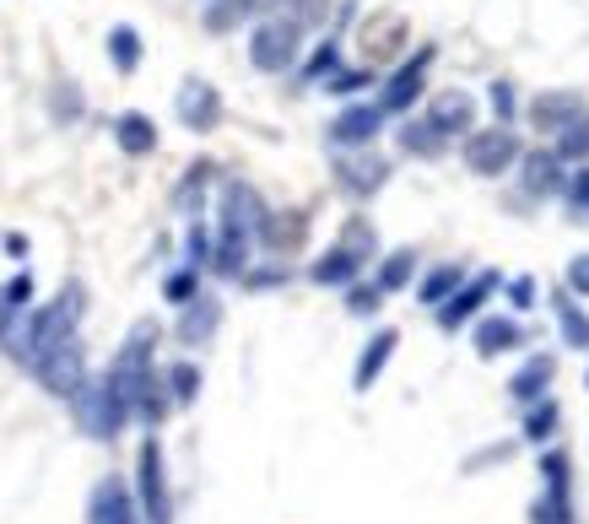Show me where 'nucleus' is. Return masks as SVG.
<instances>
[{"label":"nucleus","instance_id":"obj_1","mask_svg":"<svg viewBox=\"0 0 589 524\" xmlns=\"http://www.w3.org/2000/svg\"><path fill=\"white\" fill-rule=\"evenodd\" d=\"M81 314H87V292H81V281H66L44 309H33V314H27V325L11 335V357L33 368V363H38L44 352H55L60 341H76Z\"/></svg>","mask_w":589,"mask_h":524},{"label":"nucleus","instance_id":"obj_2","mask_svg":"<svg viewBox=\"0 0 589 524\" xmlns=\"http://www.w3.org/2000/svg\"><path fill=\"white\" fill-rule=\"evenodd\" d=\"M70 405H76V422H81V433H87V438H98V444H114V438L125 433V422H131V405H125V394L114 390L109 379H87L81 390L70 394Z\"/></svg>","mask_w":589,"mask_h":524},{"label":"nucleus","instance_id":"obj_3","mask_svg":"<svg viewBox=\"0 0 589 524\" xmlns=\"http://www.w3.org/2000/svg\"><path fill=\"white\" fill-rule=\"evenodd\" d=\"M298 44H303V27L292 16H260V27L249 38V66L265 76H281L298 66Z\"/></svg>","mask_w":589,"mask_h":524},{"label":"nucleus","instance_id":"obj_4","mask_svg":"<svg viewBox=\"0 0 589 524\" xmlns=\"http://www.w3.org/2000/svg\"><path fill=\"white\" fill-rule=\"evenodd\" d=\"M135 498H141V524H174V498H168V470H163V444L157 438L141 444Z\"/></svg>","mask_w":589,"mask_h":524},{"label":"nucleus","instance_id":"obj_5","mask_svg":"<svg viewBox=\"0 0 589 524\" xmlns=\"http://www.w3.org/2000/svg\"><path fill=\"white\" fill-rule=\"evenodd\" d=\"M249 255H255V233H249L238 216L216 211V233H211V260H205V270L238 281V276L249 270Z\"/></svg>","mask_w":589,"mask_h":524},{"label":"nucleus","instance_id":"obj_6","mask_svg":"<svg viewBox=\"0 0 589 524\" xmlns=\"http://www.w3.org/2000/svg\"><path fill=\"white\" fill-rule=\"evenodd\" d=\"M33 374H38V384L49 394L70 400V394L87 384V352H81V341H60L55 352H44V357L33 363Z\"/></svg>","mask_w":589,"mask_h":524},{"label":"nucleus","instance_id":"obj_7","mask_svg":"<svg viewBox=\"0 0 589 524\" xmlns=\"http://www.w3.org/2000/svg\"><path fill=\"white\" fill-rule=\"evenodd\" d=\"M514 157H520V135H509V125H498V131L470 135V141H465V168L481 174V179H498Z\"/></svg>","mask_w":589,"mask_h":524},{"label":"nucleus","instance_id":"obj_8","mask_svg":"<svg viewBox=\"0 0 589 524\" xmlns=\"http://www.w3.org/2000/svg\"><path fill=\"white\" fill-rule=\"evenodd\" d=\"M174 109H179V120H185L196 135H205V131H216V125H222V92H216L211 81H200V76H190V81L179 87Z\"/></svg>","mask_w":589,"mask_h":524},{"label":"nucleus","instance_id":"obj_9","mask_svg":"<svg viewBox=\"0 0 589 524\" xmlns=\"http://www.w3.org/2000/svg\"><path fill=\"white\" fill-rule=\"evenodd\" d=\"M379 125H385V109H379V103H352V109L335 114L330 146H341V152H363V146H374Z\"/></svg>","mask_w":589,"mask_h":524},{"label":"nucleus","instance_id":"obj_10","mask_svg":"<svg viewBox=\"0 0 589 524\" xmlns=\"http://www.w3.org/2000/svg\"><path fill=\"white\" fill-rule=\"evenodd\" d=\"M87 524H141L131 487H125L120 476H109V481L92 487V498H87Z\"/></svg>","mask_w":589,"mask_h":524},{"label":"nucleus","instance_id":"obj_11","mask_svg":"<svg viewBox=\"0 0 589 524\" xmlns=\"http://www.w3.org/2000/svg\"><path fill=\"white\" fill-rule=\"evenodd\" d=\"M427 66H433V49H416V55H411V60H405V66L385 81L379 109H385V114H405V109L422 98V76H427Z\"/></svg>","mask_w":589,"mask_h":524},{"label":"nucleus","instance_id":"obj_12","mask_svg":"<svg viewBox=\"0 0 589 524\" xmlns=\"http://www.w3.org/2000/svg\"><path fill=\"white\" fill-rule=\"evenodd\" d=\"M498 287V276H476V281H459L455 292L438 303V325L444 330H459V325H470L476 320V309L487 303V292Z\"/></svg>","mask_w":589,"mask_h":524},{"label":"nucleus","instance_id":"obj_13","mask_svg":"<svg viewBox=\"0 0 589 524\" xmlns=\"http://www.w3.org/2000/svg\"><path fill=\"white\" fill-rule=\"evenodd\" d=\"M385 174H390V168H385V157H374L368 146L335 163V179H341V190H346V196H374V190L385 185Z\"/></svg>","mask_w":589,"mask_h":524},{"label":"nucleus","instance_id":"obj_14","mask_svg":"<svg viewBox=\"0 0 589 524\" xmlns=\"http://www.w3.org/2000/svg\"><path fill=\"white\" fill-rule=\"evenodd\" d=\"M222 325V303L216 298H190L185 309H179V341L185 346H205L211 335Z\"/></svg>","mask_w":589,"mask_h":524},{"label":"nucleus","instance_id":"obj_15","mask_svg":"<svg viewBox=\"0 0 589 524\" xmlns=\"http://www.w3.org/2000/svg\"><path fill=\"white\" fill-rule=\"evenodd\" d=\"M427 120H433L444 135H470V125H476V103H470V92H438L433 109H427Z\"/></svg>","mask_w":589,"mask_h":524},{"label":"nucleus","instance_id":"obj_16","mask_svg":"<svg viewBox=\"0 0 589 524\" xmlns=\"http://www.w3.org/2000/svg\"><path fill=\"white\" fill-rule=\"evenodd\" d=\"M281 0H211L205 5V33H233L238 22H255Z\"/></svg>","mask_w":589,"mask_h":524},{"label":"nucleus","instance_id":"obj_17","mask_svg":"<svg viewBox=\"0 0 589 524\" xmlns=\"http://www.w3.org/2000/svg\"><path fill=\"white\" fill-rule=\"evenodd\" d=\"M579 114H585L579 92H546V98H535V103H530V120H535L541 131H568Z\"/></svg>","mask_w":589,"mask_h":524},{"label":"nucleus","instance_id":"obj_18","mask_svg":"<svg viewBox=\"0 0 589 524\" xmlns=\"http://www.w3.org/2000/svg\"><path fill=\"white\" fill-rule=\"evenodd\" d=\"M357 276H363V260H357V255H346L341 244L325 249L320 260L309 265V281H320V287H352Z\"/></svg>","mask_w":589,"mask_h":524},{"label":"nucleus","instance_id":"obj_19","mask_svg":"<svg viewBox=\"0 0 589 524\" xmlns=\"http://www.w3.org/2000/svg\"><path fill=\"white\" fill-rule=\"evenodd\" d=\"M394 346H400V335H394V330H379V335L363 346V357H357V374H352V384H357V390H374V379L385 374V363H390Z\"/></svg>","mask_w":589,"mask_h":524},{"label":"nucleus","instance_id":"obj_20","mask_svg":"<svg viewBox=\"0 0 589 524\" xmlns=\"http://www.w3.org/2000/svg\"><path fill=\"white\" fill-rule=\"evenodd\" d=\"M114 141H120V152H131V157H146V152H157V125H152V114H120L114 120Z\"/></svg>","mask_w":589,"mask_h":524},{"label":"nucleus","instance_id":"obj_21","mask_svg":"<svg viewBox=\"0 0 589 524\" xmlns=\"http://www.w3.org/2000/svg\"><path fill=\"white\" fill-rule=\"evenodd\" d=\"M552 374H557V363H552V357H530L520 374L509 379V394H514L520 405H535V400L546 394V384H552Z\"/></svg>","mask_w":589,"mask_h":524},{"label":"nucleus","instance_id":"obj_22","mask_svg":"<svg viewBox=\"0 0 589 524\" xmlns=\"http://www.w3.org/2000/svg\"><path fill=\"white\" fill-rule=\"evenodd\" d=\"M520 341H524L520 320H498V314H492V320H481V325H476V352H481V357H498V352H514Z\"/></svg>","mask_w":589,"mask_h":524},{"label":"nucleus","instance_id":"obj_23","mask_svg":"<svg viewBox=\"0 0 589 524\" xmlns=\"http://www.w3.org/2000/svg\"><path fill=\"white\" fill-rule=\"evenodd\" d=\"M524 190H530V196H557V190H563V168H557L552 152H546V157H541V152L524 157Z\"/></svg>","mask_w":589,"mask_h":524},{"label":"nucleus","instance_id":"obj_24","mask_svg":"<svg viewBox=\"0 0 589 524\" xmlns=\"http://www.w3.org/2000/svg\"><path fill=\"white\" fill-rule=\"evenodd\" d=\"M400 146L411 152V157H438L449 141H444V131L433 125V120H405V131H400Z\"/></svg>","mask_w":589,"mask_h":524},{"label":"nucleus","instance_id":"obj_25","mask_svg":"<svg viewBox=\"0 0 589 524\" xmlns=\"http://www.w3.org/2000/svg\"><path fill=\"white\" fill-rule=\"evenodd\" d=\"M109 60H114V70H125V76L141 66V33H135L131 22L109 27Z\"/></svg>","mask_w":589,"mask_h":524},{"label":"nucleus","instance_id":"obj_26","mask_svg":"<svg viewBox=\"0 0 589 524\" xmlns=\"http://www.w3.org/2000/svg\"><path fill=\"white\" fill-rule=\"evenodd\" d=\"M163 390H168L174 405H190V400L200 394V368L196 363H174V368H163Z\"/></svg>","mask_w":589,"mask_h":524},{"label":"nucleus","instance_id":"obj_27","mask_svg":"<svg viewBox=\"0 0 589 524\" xmlns=\"http://www.w3.org/2000/svg\"><path fill=\"white\" fill-rule=\"evenodd\" d=\"M411 270H416V255L411 249H394V255H385V265H379V292H400V287H411Z\"/></svg>","mask_w":589,"mask_h":524},{"label":"nucleus","instance_id":"obj_28","mask_svg":"<svg viewBox=\"0 0 589 524\" xmlns=\"http://www.w3.org/2000/svg\"><path fill=\"white\" fill-rule=\"evenodd\" d=\"M557 320H563V341L574 352H589V314L574 309V298H557Z\"/></svg>","mask_w":589,"mask_h":524},{"label":"nucleus","instance_id":"obj_29","mask_svg":"<svg viewBox=\"0 0 589 524\" xmlns=\"http://www.w3.org/2000/svg\"><path fill=\"white\" fill-rule=\"evenodd\" d=\"M163 298H168L174 309H185L190 298H200V270H196V265H179V270L163 281Z\"/></svg>","mask_w":589,"mask_h":524},{"label":"nucleus","instance_id":"obj_30","mask_svg":"<svg viewBox=\"0 0 589 524\" xmlns=\"http://www.w3.org/2000/svg\"><path fill=\"white\" fill-rule=\"evenodd\" d=\"M459 281H465V276H459V265H438V270L422 281V303H427V309H438V303L455 292Z\"/></svg>","mask_w":589,"mask_h":524},{"label":"nucleus","instance_id":"obj_31","mask_svg":"<svg viewBox=\"0 0 589 524\" xmlns=\"http://www.w3.org/2000/svg\"><path fill=\"white\" fill-rule=\"evenodd\" d=\"M341 249H346V255H357V260L368 265L374 255H379V238H374V227H368V222H346V233H341Z\"/></svg>","mask_w":589,"mask_h":524},{"label":"nucleus","instance_id":"obj_32","mask_svg":"<svg viewBox=\"0 0 589 524\" xmlns=\"http://www.w3.org/2000/svg\"><path fill=\"white\" fill-rule=\"evenodd\" d=\"M541 476H546V498H568V455L563 449L541 455Z\"/></svg>","mask_w":589,"mask_h":524},{"label":"nucleus","instance_id":"obj_33","mask_svg":"<svg viewBox=\"0 0 589 524\" xmlns=\"http://www.w3.org/2000/svg\"><path fill=\"white\" fill-rule=\"evenodd\" d=\"M557 433V400H541V405H530V416H524V438H552Z\"/></svg>","mask_w":589,"mask_h":524},{"label":"nucleus","instance_id":"obj_34","mask_svg":"<svg viewBox=\"0 0 589 524\" xmlns=\"http://www.w3.org/2000/svg\"><path fill=\"white\" fill-rule=\"evenodd\" d=\"M379 303H385V292H379V287H363V281H352V287H346V309H352V314H363V320H368V314H379Z\"/></svg>","mask_w":589,"mask_h":524},{"label":"nucleus","instance_id":"obj_35","mask_svg":"<svg viewBox=\"0 0 589 524\" xmlns=\"http://www.w3.org/2000/svg\"><path fill=\"white\" fill-rule=\"evenodd\" d=\"M557 152H563V157H574V163L589 157V114H579V120L563 131V146H557Z\"/></svg>","mask_w":589,"mask_h":524},{"label":"nucleus","instance_id":"obj_36","mask_svg":"<svg viewBox=\"0 0 589 524\" xmlns=\"http://www.w3.org/2000/svg\"><path fill=\"white\" fill-rule=\"evenodd\" d=\"M211 174H216L211 163H196V168L185 174V185H179V205H196V200L205 196V185H211Z\"/></svg>","mask_w":589,"mask_h":524},{"label":"nucleus","instance_id":"obj_37","mask_svg":"<svg viewBox=\"0 0 589 524\" xmlns=\"http://www.w3.org/2000/svg\"><path fill=\"white\" fill-rule=\"evenodd\" d=\"M335 66H341V49H335V44H320L314 60L303 66V81H325V76H335Z\"/></svg>","mask_w":589,"mask_h":524},{"label":"nucleus","instance_id":"obj_38","mask_svg":"<svg viewBox=\"0 0 589 524\" xmlns=\"http://www.w3.org/2000/svg\"><path fill=\"white\" fill-rule=\"evenodd\" d=\"M368 81H374V70H335V76H330V92H335V98H352V92L368 87Z\"/></svg>","mask_w":589,"mask_h":524},{"label":"nucleus","instance_id":"obj_39","mask_svg":"<svg viewBox=\"0 0 589 524\" xmlns=\"http://www.w3.org/2000/svg\"><path fill=\"white\" fill-rule=\"evenodd\" d=\"M535 524H574L568 498H541V503H535Z\"/></svg>","mask_w":589,"mask_h":524},{"label":"nucleus","instance_id":"obj_40","mask_svg":"<svg viewBox=\"0 0 589 524\" xmlns=\"http://www.w3.org/2000/svg\"><path fill=\"white\" fill-rule=\"evenodd\" d=\"M298 27H314V22H325V0H292V11H287Z\"/></svg>","mask_w":589,"mask_h":524},{"label":"nucleus","instance_id":"obj_41","mask_svg":"<svg viewBox=\"0 0 589 524\" xmlns=\"http://www.w3.org/2000/svg\"><path fill=\"white\" fill-rule=\"evenodd\" d=\"M492 114H498V120H503V125H509V120H514V87H503V81H498V87H492Z\"/></svg>","mask_w":589,"mask_h":524},{"label":"nucleus","instance_id":"obj_42","mask_svg":"<svg viewBox=\"0 0 589 524\" xmlns=\"http://www.w3.org/2000/svg\"><path fill=\"white\" fill-rule=\"evenodd\" d=\"M568 292H579V298H589V255H579V260L568 265Z\"/></svg>","mask_w":589,"mask_h":524},{"label":"nucleus","instance_id":"obj_43","mask_svg":"<svg viewBox=\"0 0 589 524\" xmlns=\"http://www.w3.org/2000/svg\"><path fill=\"white\" fill-rule=\"evenodd\" d=\"M509 303H514V309H530V303H535V281H514V287H509Z\"/></svg>","mask_w":589,"mask_h":524},{"label":"nucleus","instance_id":"obj_44","mask_svg":"<svg viewBox=\"0 0 589 524\" xmlns=\"http://www.w3.org/2000/svg\"><path fill=\"white\" fill-rule=\"evenodd\" d=\"M568 200H574V205H589V168L574 179V185H568Z\"/></svg>","mask_w":589,"mask_h":524}]
</instances>
